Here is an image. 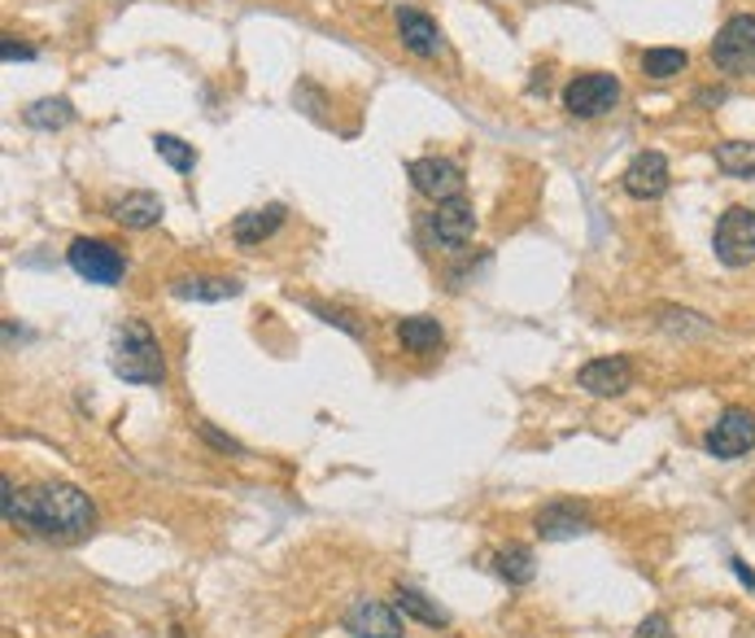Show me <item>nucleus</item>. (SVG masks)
<instances>
[{"label": "nucleus", "mask_w": 755, "mask_h": 638, "mask_svg": "<svg viewBox=\"0 0 755 638\" xmlns=\"http://www.w3.org/2000/svg\"><path fill=\"white\" fill-rule=\"evenodd\" d=\"M0 503H4V520L9 525H22V529H35V534H58V538H79L92 529L96 520V507L92 498L83 495L79 486H40V490H27L18 495L13 482L4 477L0 482Z\"/></svg>", "instance_id": "1"}, {"label": "nucleus", "mask_w": 755, "mask_h": 638, "mask_svg": "<svg viewBox=\"0 0 755 638\" xmlns=\"http://www.w3.org/2000/svg\"><path fill=\"white\" fill-rule=\"evenodd\" d=\"M110 372L127 385H162L166 381V358H162V346H157V337L144 320H123L114 328Z\"/></svg>", "instance_id": "2"}, {"label": "nucleus", "mask_w": 755, "mask_h": 638, "mask_svg": "<svg viewBox=\"0 0 755 638\" xmlns=\"http://www.w3.org/2000/svg\"><path fill=\"white\" fill-rule=\"evenodd\" d=\"M67 263L79 281L101 284V288H114V284L127 276L123 250H114L110 241H96V236H74L67 250Z\"/></svg>", "instance_id": "3"}, {"label": "nucleus", "mask_w": 755, "mask_h": 638, "mask_svg": "<svg viewBox=\"0 0 755 638\" xmlns=\"http://www.w3.org/2000/svg\"><path fill=\"white\" fill-rule=\"evenodd\" d=\"M712 250L725 267H752L755 263V211L752 206H730L716 219Z\"/></svg>", "instance_id": "4"}, {"label": "nucleus", "mask_w": 755, "mask_h": 638, "mask_svg": "<svg viewBox=\"0 0 755 638\" xmlns=\"http://www.w3.org/2000/svg\"><path fill=\"white\" fill-rule=\"evenodd\" d=\"M563 105H568L572 119H603V114H612L620 105V79L603 71L577 74L563 88Z\"/></svg>", "instance_id": "5"}, {"label": "nucleus", "mask_w": 755, "mask_h": 638, "mask_svg": "<svg viewBox=\"0 0 755 638\" xmlns=\"http://www.w3.org/2000/svg\"><path fill=\"white\" fill-rule=\"evenodd\" d=\"M712 62L725 74H752L755 71V13H734L716 40H712Z\"/></svg>", "instance_id": "6"}, {"label": "nucleus", "mask_w": 755, "mask_h": 638, "mask_svg": "<svg viewBox=\"0 0 755 638\" xmlns=\"http://www.w3.org/2000/svg\"><path fill=\"white\" fill-rule=\"evenodd\" d=\"M407 175H411V184L424 193V198H432V202H455V198H463V166L459 162H450V158H415L411 166H407Z\"/></svg>", "instance_id": "7"}, {"label": "nucleus", "mask_w": 755, "mask_h": 638, "mask_svg": "<svg viewBox=\"0 0 755 638\" xmlns=\"http://www.w3.org/2000/svg\"><path fill=\"white\" fill-rule=\"evenodd\" d=\"M620 184H624V193H629L633 202H655V198H664V193H669V184H673L669 158H664V153H655V149L637 153V158L624 166Z\"/></svg>", "instance_id": "8"}, {"label": "nucleus", "mask_w": 755, "mask_h": 638, "mask_svg": "<svg viewBox=\"0 0 755 638\" xmlns=\"http://www.w3.org/2000/svg\"><path fill=\"white\" fill-rule=\"evenodd\" d=\"M755 446V412L747 407H730L721 412V421L707 428V450L716 459H738Z\"/></svg>", "instance_id": "9"}, {"label": "nucleus", "mask_w": 755, "mask_h": 638, "mask_svg": "<svg viewBox=\"0 0 755 638\" xmlns=\"http://www.w3.org/2000/svg\"><path fill=\"white\" fill-rule=\"evenodd\" d=\"M345 635L354 638H402V617L389 608V604H376V599H354L341 617Z\"/></svg>", "instance_id": "10"}, {"label": "nucleus", "mask_w": 755, "mask_h": 638, "mask_svg": "<svg viewBox=\"0 0 755 638\" xmlns=\"http://www.w3.org/2000/svg\"><path fill=\"white\" fill-rule=\"evenodd\" d=\"M577 385L594 398H620L624 389H633V363L624 355L608 358H590L581 372H577Z\"/></svg>", "instance_id": "11"}, {"label": "nucleus", "mask_w": 755, "mask_h": 638, "mask_svg": "<svg viewBox=\"0 0 755 638\" xmlns=\"http://www.w3.org/2000/svg\"><path fill=\"white\" fill-rule=\"evenodd\" d=\"M428 227H432L437 245H446V250H463V245L477 236V211H472V202H463V198H455V202H437V211L428 214Z\"/></svg>", "instance_id": "12"}, {"label": "nucleus", "mask_w": 755, "mask_h": 638, "mask_svg": "<svg viewBox=\"0 0 755 638\" xmlns=\"http://www.w3.org/2000/svg\"><path fill=\"white\" fill-rule=\"evenodd\" d=\"M398 36H402V44L411 49L415 58H441L446 53V40H441V31H437V22L428 18V13H419V9H398Z\"/></svg>", "instance_id": "13"}, {"label": "nucleus", "mask_w": 755, "mask_h": 638, "mask_svg": "<svg viewBox=\"0 0 755 638\" xmlns=\"http://www.w3.org/2000/svg\"><path fill=\"white\" fill-rule=\"evenodd\" d=\"M284 206L272 202V206H263V211H245L232 219V241L236 245H263L272 232H279V223H284Z\"/></svg>", "instance_id": "14"}, {"label": "nucleus", "mask_w": 755, "mask_h": 638, "mask_svg": "<svg viewBox=\"0 0 755 638\" xmlns=\"http://www.w3.org/2000/svg\"><path fill=\"white\" fill-rule=\"evenodd\" d=\"M538 534L547 543H563V538H577V534H590V520L572 503H550L538 512Z\"/></svg>", "instance_id": "15"}, {"label": "nucleus", "mask_w": 755, "mask_h": 638, "mask_svg": "<svg viewBox=\"0 0 755 638\" xmlns=\"http://www.w3.org/2000/svg\"><path fill=\"white\" fill-rule=\"evenodd\" d=\"M162 211H166V206H162V198H157V193H144V189H140V193H127V198H119V202L110 206V214H114L123 227H132V232L153 227V223L162 219Z\"/></svg>", "instance_id": "16"}, {"label": "nucleus", "mask_w": 755, "mask_h": 638, "mask_svg": "<svg viewBox=\"0 0 755 638\" xmlns=\"http://www.w3.org/2000/svg\"><path fill=\"white\" fill-rule=\"evenodd\" d=\"M175 297H188V302H227L241 293V284L227 281V276H175L171 281Z\"/></svg>", "instance_id": "17"}, {"label": "nucleus", "mask_w": 755, "mask_h": 638, "mask_svg": "<svg viewBox=\"0 0 755 638\" xmlns=\"http://www.w3.org/2000/svg\"><path fill=\"white\" fill-rule=\"evenodd\" d=\"M398 342L411 355H432V351H441L446 333H441V324L432 315H407V320H398Z\"/></svg>", "instance_id": "18"}, {"label": "nucleus", "mask_w": 755, "mask_h": 638, "mask_svg": "<svg viewBox=\"0 0 755 638\" xmlns=\"http://www.w3.org/2000/svg\"><path fill=\"white\" fill-rule=\"evenodd\" d=\"M27 128H35V132H58V128H67L70 119H74V105H70L67 97H44V101H35V105H27Z\"/></svg>", "instance_id": "19"}, {"label": "nucleus", "mask_w": 755, "mask_h": 638, "mask_svg": "<svg viewBox=\"0 0 755 638\" xmlns=\"http://www.w3.org/2000/svg\"><path fill=\"white\" fill-rule=\"evenodd\" d=\"M716 166L734 180H755V141H725L716 144Z\"/></svg>", "instance_id": "20"}, {"label": "nucleus", "mask_w": 755, "mask_h": 638, "mask_svg": "<svg viewBox=\"0 0 755 638\" xmlns=\"http://www.w3.org/2000/svg\"><path fill=\"white\" fill-rule=\"evenodd\" d=\"M498 573H502L511 586H529V581H533V573H538L533 551H529L524 543H507V547L498 551Z\"/></svg>", "instance_id": "21"}, {"label": "nucleus", "mask_w": 755, "mask_h": 638, "mask_svg": "<svg viewBox=\"0 0 755 638\" xmlns=\"http://www.w3.org/2000/svg\"><path fill=\"white\" fill-rule=\"evenodd\" d=\"M153 149H157V158H162L166 166H175L180 175H188V171L197 166V149L184 144L180 136H171V132H157V136H153Z\"/></svg>", "instance_id": "22"}, {"label": "nucleus", "mask_w": 755, "mask_h": 638, "mask_svg": "<svg viewBox=\"0 0 755 638\" xmlns=\"http://www.w3.org/2000/svg\"><path fill=\"white\" fill-rule=\"evenodd\" d=\"M686 67H690L686 49H646V53H642V71L651 74V79H673V74H682Z\"/></svg>", "instance_id": "23"}, {"label": "nucleus", "mask_w": 755, "mask_h": 638, "mask_svg": "<svg viewBox=\"0 0 755 638\" xmlns=\"http://www.w3.org/2000/svg\"><path fill=\"white\" fill-rule=\"evenodd\" d=\"M398 612H411L415 621H424V626H450V617L437 608V604H428L419 590H411V586H398Z\"/></svg>", "instance_id": "24"}, {"label": "nucleus", "mask_w": 755, "mask_h": 638, "mask_svg": "<svg viewBox=\"0 0 755 638\" xmlns=\"http://www.w3.org/2000/svg\"><path fill=\"white\" fill-rule=\"evenodd\" d=\"M633 638H673V626H669V617H664V612H651V617L637 626V635Z\"/></svg>", "instance_id": "25"}, {"label": "nucleus", "mask_w": 755, "mask_h": 638, "mask_svg": "<svg viewBox=\"0 0 755 638\" xmlns=\"http://www.w3.org/2000/svg\"><path fill=\"white\" fill-rule=\"evenodd\" d=\"M0 58H4V62H35V49L18 44L13 36H4V40H0Z\"/></svg>", "instance_id": "26"}, {"label": "nucleus", "mask_w": 755, "mask_h": 638, "mask_svg": "<svg viewBox=\"0 0 755 638\" xmlns=\"http://www.w3.org/2000/svg\"><path fill=\"white\" fill-rule=\"evenodd\" d=\"M202 437H206L210 446H218V450H227V455H245V446H241V442H232V437H223L218 428L202 425Z\"/></svg>", "instance_id": "27"}, {"label": "nucleus", "mask_w": 755, "mask_h": 638, "mask_svg": "<svg viewBox=\"0 0 755 638\" xmlns=\"http://www.w3.org/2000/svg\"><path fill=\"white\" fill-rule=\"evenodd\" d=\"M730 565H734V573H738V581H743V586H752V590H755V573H747V565H743V560H730Z\"/></svg>", "instance_id": "28"}, {"label": "nucleus", "mask_w": 755, "mask_h": 638, "mask_svg": "<svg viewBox=\"0 0 755 638\" xmlns=\"http://www.w3.org/2000/svg\"><path fill=\"white\" fill-rule=\"evenodd\" d=\"M175 638H180V635H175Z\"/></svg>", "instance_id": "29"}]
</instances>
